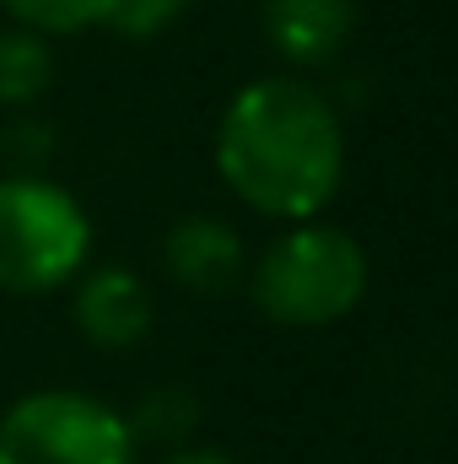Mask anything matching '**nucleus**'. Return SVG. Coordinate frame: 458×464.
I'll return each instance as SVG.
<instances>
[{
  "label": "nucleus",
  "instance_id": "nucleus-1",
  "mask_svg": "<svg viewBox=\"0 0 458 464\" xmlns=\"http://www.w3.org/2000/svg\"><path fill=\"white\" fill-rule=\"evenodd\" d=\"M216 173L270 222H319L345 184V124L302 76H259L216 124Z\"/></svg>",
  "mask_w": 458,
  "mask_h": 464
},
{
  "label": "nucleus",
  "instance_id": "nucleus-2",
  "mask_svg": "<svg viewBox=\"0 0 458 464\" xmlns=\"http://www.w3.org/2000/svg\"><path fill=\"white\" fill-rule=\"evenodd\" d=\"M367 276H372L367 270V248L345 227L291 222L259 254V265L248 276V292H253V303H259V314L270 324L329 330L345 314L361 308Z\"/></svg>",
  "mask_w": 458,
  "mask_h": 464
},
{
  "label": "nucleus",
  "instance_id": "nucleus-3",
  "mask_svg": "<svg viewBox=\"0 0 458 464\" xmlns=\"http://www.w3.org/2000/svg\"><path fill=\"white\" fill-rule=\"evenodd\" d=\"M92 254V222L81 200L38 173L0 179V292L49 297L81 276Z\"/></svg>",
  "mask_w": 458,
  "mask_h": 464
},
{
  "label": "nucleus",
  "instance_id": "nucleus-4",
  "mask_svg": "<svg viewBox=\"0 0 458 464\" xmlns=\"http://www.w3.org/2000/svg\"><path fill=\"white\" fill-rule=\"evenodd\" d=\"M0 464H140V443L109 400L33 389L0 416Z\"/></svg>",
  "mask_w": 458,
  "mask_h": 464
},
{
  "label": "nucleus",
  "instance_id": "nucleus-5",
  "mask_svg": "<svg viewBox=\"0 0 458 464\" xmlns=\"http://www.w3.org/2000/svg\"><path fill=\"white\" fill-rule=\"evenodd\" d=\"M71 319L87 346L129 351L151 335L157 303H151V286L129 265H98L92 276H81V286L71 297Z\"/></svg>",
  "mask_w": 458,
  "mask_h": 464
},
{
  "label": "nucleus",
  "instance_id": "nucleus-6",
  "mask_svg": "<svg viewBox=\"0 0 458 464\" xmlns=\"http://www.w3.org/2000/svg\"><path fill=\"white\" fill-rule=\"evenodd\" d=\"M162 270H167L173 286H184L195 297H222V292H232L243 281L248 248H243L232 222L189 211V217H178L162 232Z\"/></svg>",
  "mask_w": 458,
  "mask_h": 464
},
{
  "label": "nucleus",
  "instance_id": "nucleus-7",
  "mask_svg": "<svg viewBox=\"0 0 458 464\" xmlns=\"http://www.w3.org/2000/svg\"><path fill=\"white\" fill-rule=\"evenodd\" d=\"M356 16H361V0H259V27L270 49L297 71L329 65L350 44Z\"/></svg>",
  "mask_w": 458,
  "mask_h": 464
},
{
  "label": "nucleus",
  "instance_id": "nucleus-8",
  "mask_svg": "<svg viewBox=\"0 0 458 464\" xmlns=\"http://www.w3.org/2000/svg\"><path fill=\"white\" fill-rule=\"evenodd\" d=\"M129 421V432H135V443L146 449V443H157V449H189V438H195V427H200V400L184 389V383H157V389H146L140 400H135V411L124 416Z\"/></svg>",
  "mask_w": 458,
  "mask_h": 464
},
{
  "label": "nucleus",
  "instance_id": "nucleus-9",
  "mask_svg": "<svg viewBox=\"0 0 458 464\" xmlns=\"http://www.w3.org/2000/svg\"><path fill=\"white\" fill-rule=\"evenodd\" d=\"M54 87V49L43 33L33 27H11L0 33V103L27 109Z\"/></svg>",
  "mask_w": 458,
  "mask_h": 464
},
{
  "label": "nucleus",
  "instance_id": "nucleus-10",
  "mask_svg": "<svg viewBox=\"0 0 458 464\" xmlns=\"http://www.w3.org/2000/svg\"><path fill=\"white\" fill-rule=\"evenodd\" d=\"M0 5L16 16V27H33V33L54 38V33H87V27H103L114 0H0Z\"/></svg>",
  "mask_w": 458,
  "mask_h": 464
},
{
  "label": "nucleus",
  "instance_id": "nucleus-11",
  "mask_svg": "<svg viewBox=\"0 0 458 464\" xmlns=\"http://www.w3.org/2000/svg\"><path fill=\"white\" fill-rule=\"evenodd\" d=\"M189 5L195 0H114L109 5V27H114L119 38H129V44H146V38L167 33Z\"/></svg>",
  "mask_w": 458,
  "mask_h": 464
},
{
  "label": "nucleus",
  "instance_id": "nucleus-12",
  "mask_svg": "<svg viewBox=\"0 0 458 464\" xmlns=\"http://www.w3.org/2000/svg\"><path fill=\"white\" fill-rule=\"evenodd\" d=\"M162 464H243V459H232L227 449H173Z\"/></svg>",
  "mask_w": 458,
  "mask_h": 464
}]
</instances>
